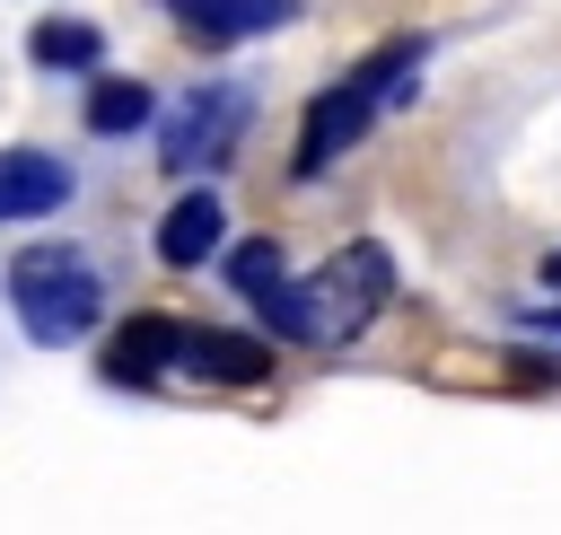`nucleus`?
<instances>
[{"instance_id": "nucleus-3", "label": "nucleus", "mask_w": 561, "mask_h": 535, "mask_svg": "<svg viewBox=\"0 0 561 535\" xmlns=\"http://www.w3.org/2000/svg\"><path fill=\"white\" fill-rule=\"evenodd\" d=\"M386 298H394V254L377 237H359L307 281V325H316V342H351V333H368V316Z\"/></svg>"}, {"instance_id": "nucleus-1", "label": "nucleus", "mask_w": 561, "mask_h": 535, "mask_svg": "<svg viewBox=\"0 0 561 535\" xmlns=\"http://www.w3.org/2000/svg\"><path fill=\"white\" fill-rule=\"evenodd\" d=\"M421 53H430L421 35H394V44H377L368 61H351V70L307 105V123H298V158H289V167H298V175H324L342 149H359V140H368V123H377L394 96H412Z\"/></svg>"}, {"instance_id": "nucleus-7", "label": "nucleus", "mask_w": 561, "mask_h": 535, "mask_svg": "<svg viewBox=\"0 0 561 535\" xmlns=\"http://www.w3.org/2000/svg\"><path fill=\"white\" fill-rule=\"evenodd\" d=\"M219 246H228V210H219V193H184V202H167V219H158V263L202 272Z\"/></svg>"}, {"instance_id": "nucleus-10", "label": "nucleus", "mask_w": 561, "mask_h": 535, "mask_svg": "<svg viewBox=\"0 0 561 535\" xmlns=\"http://www.w3.org/2000/svg\"><path fill=\"white\" fill-rule=\"evenodd\" d=\"M26 53H35L44 70H96V61H105V35H96L88 18H35Z\"/></svg>"}, {"instance_id": "nucleus-2", "label": "nucleus", "mask_w": 561, "mask_h": 535, "mask_svg": "<svg viewBox=\"0 0 561 535\" xmlns=\"http://www.w3.org/2000/svg\"><path fill=\"white\" fill-rule=\"evenodd\" d=\"M9 307H18L26 342L61 351V342L96 333V316H105V281H96V263H88L79 246H26V254L9 263Z\"/></svg>"}, {"instance_id": "nucleus-11", "label": "nucleus", "mask_w": 561, "mask_h": 535, "mask_svg": "<svg viewBox=\"0 0 561 535\" xmlns=\"http://www.w3.org/2000/svg\"><path fill=\"white\" fill-rule=\"evenodd\" d=\"M149 114H158V96H149L140 79H96V88H88V132H105V140L140 132Z\"/></svg>"}, {"instance_id": "nucleus-6", "label": "nucleus", "mask_w": 561, "mask_h": 535, "mask_svg": "<svg viewBox=\"0 0 561 535\" xmlns=\"http://www.w3.org/2000/svg\"><path fill=\"white\" fill-rule=\"evenodd\" d=\"M158 9L202 44H245V35H272L298 18V0H158Z\"/></svg>"}, {"instance_id": "nucleus-9", "label": "nucleus", "mask_w": 561, "mask_h": 535, "mask_svg": "<svg viewBox=\"0 0 561 535\" xmlns=\"http://www.w3.org/2000/svg\"><path fill=\"white\" fill-rule=\"evenodd\" d=\"M175 342H184L175 316H131V325L114 333V351H105V377H114V386H149L158 368H175Z\"/></svg>"}, {"instance_id": "nucleus-4", "label": "nucleus", "mask_w": 561, "mask_h": 535, "mask_svg": "<svg viewBox=\"0 0 561 535\" xmlns=\"http://www.w3.org/2000/svg\"><path fill=\"white\" fill-rule=\"evenodd\" d=\"M254 123V96L237 88V79H202L175 114H167V132H158V158L175 167V175H202V167H228V149H237V132Z\"/></svg>"}, {"instance_id": "nucleus-5", "label": "nucleus", "mask_w": 561, "mask_h": 535, "mask_svg": "<svg viewBox=\"0 0 561 535\" xmlns=\"http://www.w3.org/2000/svg\"><path fill=\"white\" fill-rule=\"evenodd\" d=\"M175 368H193V377H210V386H263V377H272V342L219 333V325H184Z\"/></svg>"}, {"instance_id": "nucleus-12", "label": "nucleus", "mask_w": 561, "mask_h": 535, "mask_svg": "<svg viewBox=\"0 0 561 535\" xmlns=\"http://www.w3.org/2000/svg\"><path fill=\"white\" fill-rule=\"evenodd\" d=\"M280 281H289V263H280V246H272V237H245V246H228V289H237L245 307H263Z\"/></svg>"}, {"instance_id": "nucleus-8", "label": "nucleus", "mask_w": 561, "mask_h": 535, "mask_svg": "<svg viewBox=\"0 0 561 535\" xmlns=\"http://www.w3.org/2000/svg\"><path fill=\"white\" fill-rule=\"evenodd\" d=\"M70 202V167L53 149H0V219H44Z\"/></svg>"}, {"instance_id": "nucleus-13", "label": "nucleus", "mask_w": 561, "mask_h": 535, "mask_svg": "<svg viewBox=\"0 0 561 535\" xmlns=\"http://www.w3.org/2000/svg\"><path fill=\"white\" fill-rule=\"evenodd\" d=\"M543 281H552V289H561V254H543Z\"/></svg>"}]
</instances>
